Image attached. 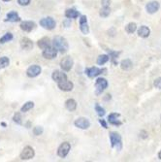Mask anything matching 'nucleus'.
Instances as JSON below:
<instances>
[{
	"mask_svg": "<svg viewBox=\"0 0 161 162\" xmlns=\"http://www.w3.org/2000/svg\"><path fill=\"white\" fill-rule=\"evenodd\" d=\"M53 47L56 49L57 52L61 53H67V50L69 49V45L68 42L65 38H63L61 36H56L53 40Z\"/></svg>",
	"mask_w": 161,
	"mask_h": 162,
	"instance_id": "f257e3e1",
	"label": "nucleus"
},
{
	"mask_svg": "<svg viewBox=\"0 0 161 162\" xmlns=\"http://www.w3.org/2000/svg\"><path fill=\"white\" fill-rule=\"evenodd\" d=\"M110 141H111L112 147H116L118 151H121L122 147V141L121 137L118 133L111 132L110 133Z\"/></svg>",
	"mask_w": 161,
	"mask_h": 162,
	"instance_id": "f03ea898",
	"label": "nucleus"
},
{
	"mask_svg": "<svg viewBox=\"0 0 161 162\" xmlns=\"http://www.w3.org/2000/svg\"><path fill=\"white\" fill-rule=\"evenodd\" d=\"M40 25L45 29L53 30V29L56 28V22L53 18L48 17V18H42V20L40 21Z\"/></svg>",
	"mask_w": 161,
	"mask_h": 162,
	"instance_id": "7ed1b4c3",
	"label": "nucleus"
},
{
	"mask_svg": "<svg viewBox=\"0 0 161 162\" xmlns=\"http://www.w3.org/2000/svg\"><path fill=\"white\" fill-rule=\"evenodd\" d=\"M71 150V145L68 142H63L57 149V155L61 158H65Z\"/></svg>",
	"mask_w": 161,
	"mask_h": 162,
	"instance_id": "20e7f679",
	"label": "nucleus"
},
{
	"mask_svg": "<svg viewBox=\"0 0 161 162\" xmlns=\"http://www.w3.org/2000/svg\"><path fill=\"white\" fill-rule=\"evenodd\" d=\"M73 65H74V60H73V58L71 57H63L60 61V67H61L62 70L65 71V72L70 71L73 67Z\"/></svg>",
	"mask_w": 161,
	"mask_h": 162,
	"instance_id": "39448f33",
	"label": "nucleus"
},
{
	"mask_svg": "<svg viewBox=\"0 0 161 162\" xmlns=\"http://www.w3.org/2000/svg\"><path fill=\"white\" fill-rule=\"evenodd\" d=\"M35 155V151L33 150V147H31L29 146L25 147L22 151L21 152V160H29L32 159Z\"/></svg>",
	"mask_w": 161,
	"mask_h": 162,
	"instance_id": "423d86ee",
	"label": "nucleus"
},
{
	"mask_svg": "<svg viewBox=\"0 0 161 162\" xmlns=\"http://www.w3.org/2000/svg\"><path fill=\"white\" fill-rule=\"evenodd\" d=\"M96 93L100 94L108 87V81L104 78H98L95 82Z\"/></svg>",
	"mask_w": 161,
	"mask_h": 162,
	"instance_id": "0eeeda50",
	"label": "nucleus"
},
{
	"mask_svg": "<svg viewBox=\"0 0 161 162\" xmlns=\"http://www.w3.org/2000/svg\"><path fill=\"white\" fill-rule=\"evenodd\" d=\"M56 55H57V50L53 46H50V47L43 50V57L46 59H53L54 57H56Z\"/></svg>",
	"mask_w": 161,
	"mask_h": 162,
	"instance_id": "6e6552de",
	"label": "nucleus"
},
{
	"mask_svg": "<svg viewBox=\"0 0 161 162\" xmlns=\"http://www.w3.org/2000/svg\"><path fill=\"white\" fill-rule=\"evenodd\" d=\"M57 86H58V89L63 91H71L73 89H74V84H73L72 82L68 81L67 79L57 83Z\"/></svg>",
	"mask_w": 161,
	"mask_h": 162,
	"instance_id": "1a4fd4ad",
	"label": "nucleus"
},
{
	"mask_svg": "<svg viewBox=\"0 0 161 162\" xmlns=\"http://www.w3.org/2000/svg\"><path fill=\"white\" fill-rule=\"evenodd\" d=\"M74 124H75L76 127L80 128V129H87V128L90 126L89 120L87 119L86 118H77L75 120Z\"/></svg>",
	"mask_w": 161,
	"mask_h": 162,
	"instance_id": "9d476101",
	"label": "nucleus"
},
{
	"mask_svg": "<svg viewBox=\"0 0 161 162\" xmlns=\"http://www.w3.org/2000/svg\"><path fill=\"white\" fill-rule=\"evenodd\" d=\"M41 67L39 65H31L30 67H28V69L26 70V75L29 78H35L40 75L41 73Z\"/></svg>",
	"mask_w": 161,
	"mask_h": 162,
	"instance_id": "9b49d317",
	"label": "nucleus"
},
{
	"mask_svg": "<svg viewBox=\"0 0 161 162\" xmlns=\"http://www.w3.org/2000/svg\"><path fill=\"white\" fill-rule=\"evenodd\" d=\"M121 117V115L118 114V113H112L109 115L108 117V122H110V124H112V125H114V126H119L121 125V122L118 119V118Z\"/></svg>",
	"mask_w": 161,
	"mask_h": 162,
	"instance_id": "f8f14e48",
	"label": "nucleus"
},
{
	"mask_svg": "<svg viewBox=\"0 0 161 162\" xmlns=\"http://www.w3.org/2000/svg\"><path fill=\"white\" fill-rule=\"evenodd\" d=\"M104 69H99L98 67H91V68H86L85 69V74L89 78H95L99 76L100 74H102Z\"/></svg>",
	"mask_w": 161,
	"mask_h": 162,
	"instance_id": "ddd939ff",
	"label": "nucleus"
},
{
	"mask_svg": "<svg viewBox=\"0 0 161 162\" xmlns=\"http://www.w3.org/2000/svg\"><path fill=\"white\" fill-rule=\"evenodd\" d=\"M80 28L81 31L84 34H89V27L87 24V18L86 16H81L80 18Z\"/></svg>",
	"mask_w": 161,
	"mask_h": 162,
	"instance_id": "4468645a",
	"label": "nucleus"
},
{
	"mask_svg": "<svg viewBox=\"0 0 161 162\" xmlns=\"http://www.w3.org/2000/svg\"><path fill=\"white\" fill-rule=\"evenodd\" d=\"M160 8V5L157 1H150L147 4L146 6V9H147V12L149 14H154L156 13Z\"/></svg>",
	"mask_w": 161,
	"mask_h": 162,
	"instance_id": "2eb2a0df",
	"label": "nucleus"
},
{
	"mask_svg": "<svg viewBox=\"0 0 161 162\" xmlns=\"http://www.w3.org/2000/svg\"><path fill=\"white\" fill-rule=\"evenodd\" d=\"M21 29L25 32H30L34 29L35 27V22L31 21H24L21 24Z\"/></svg>",
	"mask_w": 161,
	"mask_h": 162,
	"instance_id": "dca6fc26",
	"label": "nucleus"
},
{
	"mask_svg": "<svg viewBox=\"0 0 161 162\" xmlns=\"http://www.w3.org/2000/svg\"><path fill=\"white\" fill-rule=\"evenodd\" d=\"M52 78H53V80L56 82V83H59V82H61L63 80H66L67 75H66L65 73L61 72V71L56 70V71H53V75H52Z\"/></svg>",
	"mask_w": 161,
	"mask_h": 162,
	"instance_id": "f3484780",
	"label": "nucleus"
},
{
	"mask_svg": "<svg viewBox=\"0 0 161 162\" xmlns=\"http://www.w3.org/2000/svg\"><path fill=\"white\" fill-rule=\"evenodd\" d=\"M21 47L22 50H31L33 48V42L29 38L24 37L21 40Z\"/></svg>",
	"mask_w": 161,
	"mask_h": 162,
	"instance_id": "a211bd4d",
	"label": "nucleus"
},
{
	"mask_svg": "<svg viewBox=\"0 0 161 162\" xmlns=\"http://www.w3.org/2000/svg\"><path fill=\"white\" fill-rule=\"evenodd\" d=\"M20 21H21V18L18 15V13L15 11H11L10 13H8L7 18L5 20V21H10V22H17Z\"/></svg>",
	"mask_w": 161,
	"mask_h": 162,
	"instance_id": "6ab92c4d",
	"label": "nucleus"
},
{
	"mask_svg": "<svg viewBox=\"0 0 161 162\" xmlns=\"http://www.w3.org/2000/svg\"><path fill=\"white\" fill-rule=\"evenodd\" d=\"M150 29L146 25L141 26L139 28V30H138V35H139L140 37H142V38H148V37L150 36Z\"/></svg>",
	"mask_w": 161,
	"mask_h": 162,
	"instance_id": "aec40b11",
	"label": "nucleus"
},
{
	"mask_svg": "<svg viewBox=\"0 0 161 162\" xmlns=\"http://www.w3.org/2000/svg\"><path fill=\"white\" fill-rule=\"evenodd\" d=\"M37 44H38V47L42 50L50 47V46H52V42H50V38H48V37H44V38L40 39Z\"/></svg>",
	"mask_w": 161,
	"mask_h": 162,
	"instance_id": "412c9836",
	"label": "nucleus"
},
{
	"mask_svg": "<svg viewBox=\"0 0 161 162\" xmlns=\"http://www.w3.org/2000/svg\"><path fill=\"white\" fill-rule=\"evenodd\" d=\"M65 107L68 111H70V112H73V111H75L77 109V102L74 100V99H68L66 102H65Z\"/></svg>",
	"mask_w": 161,
	"mask_h": 162,
	"instance_id": "4be33fe9",
	"label": "nucleus"
},
{
	"mask_svg": "<svg viewBox=\"0 0 161 162\" xmlns=\"http://www.w3.org/2000/svg\"><path fill=\"white\" fill-rule=\"evenodd\" d=\"M121 67L122 70L124 71H128V70H130V69L133 67V63L130 59H123L122 61L121 62Z\"/></svg>",
	"mask_w": 161,
	"mask_h": 162,
	"instance_id": "5701e85b",
	"label": "nucleus"
},
{
	"mask_svg": "<svg viewBox=\"0 0 161 162\" xmlns=\"http://www.w3.org/2000/svg\"><path fill=\"white\" fill-rule=\"evenodd\" d=\"M79 12H78L77 10H75V9H68V10H66L65 12V17L67 18H77L78 17H79Z\"/></svg>",
	"mask_w": 161,
	"mask_h": 162,
	"instance_id": "b1692460",
	"label": "nucleus"
},
{
	"mask_svg": "<svg viewBox=\"0 0 161 162\" xmlns=\"http://www.w3.org/2000/svg\"><path fill=\"white\" fill-rule=\"evenodd\" d=\"M109 55L108 54H101L97 58V64L98 65H104L105 63H107L109 61Z\"/></svg>",
	"mask_w": 161,
	"mask_h": 162,
	"instance_id": "393cba45",
	"label": "nucleus"
},
{
	"mask_svg": "<svg viewBox=\"0 0 161 162\" xmlns=\"http://www.w3.org/2000/svg\"><path fill=\"white\" fill-rule=\"evenodd\" d=\"M125 30H126L127 33H129V34L134 33V32L137 30V24H135V22H130V24H128L125 26Z\"/></svg>",
	"mask_w": 161,
	"mask_h": 162,
	"instance_id": "a878e982",
	"label": "nucleus"
},
{
	"mask_svg": "<svg viewBox=\"0 0 161 162\" xmlns=\"http://www.w3.org/2000/svg\"><path fill=\"white\" fill-rule=\"evenodd\" d=\"M11 40H13V34L8 32V33L4 34L1 38H0V44H5L7 42H10Z\"/></svg>",
	"mask_w": 161,
	"mask_h": 162,
	"instance_id": "bb28decb",
	"label": "nucleus"
},
{
	"mask_svg": "<svg viewBox=\"0 0 161 162\" xmlns=\"http://www.w3.org/2000/svg\"><path fill=\"white\" fill-rule=\"evenodd\" d=\"M33 107H34V103L32 102V101H28V102L24 103V105L21 107V112H22V113H26V112H28L29 110H31Z\"/></svg>",
	"mask_w": 161,
	"mask_h": 162,
	"instance_id": "cd10ccee",
	"label": "nucleus"
},
{
	"mask_svg": "<svg viewBox=\"0 0 161 162\" xmlns=\"http://www.w3.org/2000/svg\"><path fill=\"white\" fill-rule=\"evenodd\" d=\"M9 64H10V59L7 57H0V69L6 68L7 66H9Z\"/></svg>",
	"mask_w": 161,
	"mask_h": 162,
	"instance_id": "c85d7f7f",
	"label": "nucleus"
},
{
	"mask_svg": "<svg viewBox=\"0 0 161 162\" xmlns=\"http://www.w3.org/2000/svg\"><path fill=\"white\" fill-rule=\"evenodd\" d=\"M108 52H109V54H110V55H109L110 59L112 60V62L114 64V65H117V61H116V59L118 58L119 53H118V52H114V50H108Z\"/></svg>",
	"mask_w": 161,
	"mask_h": 162,
	"instance_id": "c756f323",
	"label": "nucleus"
},
{
	"mask_svg": "<svg viewBox=\"0 0 161 162\" xmlns=\"http://www.w3.org/2000/svg\"><path fill=\"white\" fill-rule=\"evenodd\" d=\"M110 13H111V9H110V7H102V9L100 10L99 15L102 18H107L110 15Z\"/></svg>",
	"mask_w": 161,
	"mask_h": 162,
	"instance_id": "7c9ffc66",
	"label": "nucleus"
},
{
	"mask_svg": "<svg viewBox=\"0 0 161 162\" xmlns=\"http://www.w3.org/2000/svg\"><path fill=\"white\" fill-rule=\"evenodd\" d=\"M95 111H96V113H97V115H99L100 118H102L103 115H105V109L104 108H102L101 107L100 105H98V104H96L95 105Z\"/></svg>",
	"mask_w": 161,
	"mask_h": 162,
	"instance_id": "2f4dec72",
	"label": "nucleus"
},
{
	"mask_svg": "<svg viewBox=\"0 0 161 162\" xmlns=\"http://www.w3.org/2000/svg\"><path fill=\"white\" fill-rule=\"evenodd\" d=\"M44 132V129L42 126H36L33 128V134L35 136H39V135H42Z\"/></svg>",
	"mask_w": 161,
	"mask_h": 162,
	"instance_id": "473e14b6",
	"label": "nucleus"
},
{
	"mask_svg": "<svg viewBox=\"0 0 161 162\" xmlns=\"http://www.w3.org/2000/svg\"><path fill=\"white\" fill-rule=\"evenodd\" d=\"M14 122H16L17 124H21V115L20 113H16L15 115L13 118Z\"/></svg>",
	"mask_w": 161,
	"mask_h": 162,
	"instance_id": "72a5a7b5",
	"label": "nucleus"
},
{
	"mask_svg": "<svg viewBox=\"0 0 161 162\" xmlns=\"http://www.w3.org/2000/svg\"><path fill=\"white\" fill-rule=\"evenodd\" d=\"M153 86L156 87V89H161V77H160V78H157V79H155L154 83H153Z\"/></svg>",
	"mask_w": 161,
	"mask_h": 162,
	"instance_id": "f704fd0d",
	"label": "nucleus"
},
{
	"mask_svg": "<svg viewBox=\"0 0 161 162\" xmlns=\"http://www.w3.org/2000/svg\"><path fill=\"white\" fill-rule=\"evenodd\" d=\"M31 0H18V3L20 4L21 6H27L30 4Z\"/></svg>",
	"mask_w": 161,
	"mask_h": 162,
	"instance_id": "c9c22d12",
	"label": "nucleus"
},
{
	"mask_svg": "<svg viewBox=\"0 0 161 162\" xmlns=\"http://www.w3.org/2000/svg\"><path fill=\"white\" fill-rule=\"evenodd\" d=\"M111 0H101V5L102 7H110Z\"/></svg>",
	"mask_w": 161,
	"mask_h": 162,
	"instance_id": "e433bc0d",
	"label": "nucleus"
},
{
	"mask_svg": "<svg viewBox=\"0 0 161 162\" xmlns=\"http://www.w3.org/2000/svg\"><path fill=\"white\" fill-rule=\"evenodd\" d=\"M140 137L143 138V139H147V138L149 137V134H148V132H147V131L142 130V131L140 132Z\"/></svg>",
	"mask_w": 161,
	"mask_h": 162,
	"instance_id": "4c0bfd02",
	"label": "nucleus"
},
{
	"mask_svg": "<svg viewBox=\"0 0 161 162\" xmlns=\"http://www.w3.org/2000/svg\"><path fill=\"white\" fill-rule=\"evenodd\" d=\"M99 122H100V124H101V125H102L104 128H108L107 122H105V119H99Z\"/></svg>",
	"mask_w": 161,
	"mask_h": 162,
	"instance_id": "58836bf2",
	"label": "nucleus"
},
{
	"mask_svg": "<svg viewBox=\"0 0 161 162\" xmlns=\"http://www.w3.org/2000/svg\"><path fill=\"white\" fill-rule=\"evenodd\" d=\"M63 25H65V27L70 26V18H67L65 21H63Z\"/></svg>",
	"mask_w": 161,
	"mask_h": 162,
	"instance_id": "ea45409f",
	"label": "nucleus"
},
{
	"mask_svg": "<svg viewBox=\"0 0 161 162\" xmlns=\"http://www.w3.org/2000/svg\"><path fill=\"white\" fill-rule=\"evenodd\" d=\"M158 158H159V159L161 160V151H159V154H158Z\"/></svg>",
	"mask_w": 161,
	"mask_h": 162,
	"instance_id": "a19ab883",
	"label": "nucleus"
},
{
	"mask_svg": "<svg viewBox=\"0 0 161 162\" xmlns=\"http://www.w3.org/2000/svg\"><path fill=\"white\" fill-rule=\"evenodd\" d=\"M4 2H9V1H11V0H3Z\"/></svg>",
	"mask_w": 161,
	"mask_h": 162,
	"instance_id": "79ce46f5",
	"label": "nucleus"
}]
</instances>
